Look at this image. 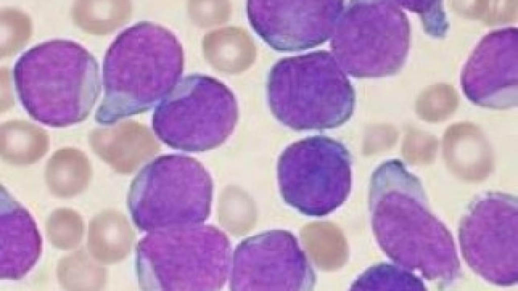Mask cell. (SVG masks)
<instances>
[{"label":"cell","instance_id":"2","mask_svg":"<svg viewBox=\"0 0 518 291\" xmlns=\"http://www.w3.org/2000/svg\"><path fill=\"white\" fill-rule=\"evenodd\" d=\"M19 100L33 118L64 126L86 118L101 90L100 68L80 43L53 39L24 52L13 70Z\"/></svg>","mask_w":518,"mask_h":291},{"label":"cell","instance_id":"1","mask_svg":"<svg viewBox=\"0 0 518 291\" xmlns=\"http://www.w3.org/2000/svg\"><path fill=\"white\" fill-rule=\"evenodd\" d=\"M183 68V48L169 30L146 21L126 28L104 57L96 120L111 123L150 109L175 86Z\"/></svg>","mask_w":518,"mask_h":291},{"label":"cell","instance_id":"8","mask_svg":"<svg viewBox=\"0 0 518 291\" xmlns=\"http://www.w3.org/2000/svg\"><path fill=\"white\" fill-rule=\"evenodd\" d=\"M0 229L1 279H21L40 258L42 237L29 212L2 187Z\"/></svg>","mask_w":518,"mask_h":291},{"label":"cell","instance_id":"5","mask_svg":"<svg viewBox=\"0 0 518 291\" xmlns=\"http://www.w3.org/2000/svg\"><path fill=\"white\" fill-rule=\"evenodd\" d=\"M310 269L294 235L271 230L242 240L232 254V290H300L309 286Z\"/></svg>","mask_w":518,"mask_h":291},{"label":"cell","instance_id":"10","mask_svg":"<svg viewBox=\"0 0 518 291\" xmlns=\"http://www.w3.org/2000/svg\"><path fill=\"white\" fill-rule=\"evenodd\" d=\"M118 219L111 211L100 213L89 225L87 248L97 261L109 264L119 257Z\"/></svg>","mask_w":518,"mask_h":291},{"label":"cell","instance_id":"9","mask_svg":"<svg viewBox=\"0 0 518 291\" xmlns=\"http://www.w3.org/2000/svg\"><path fill=\"white\" fill-rule=\"evenodd\" d=\"M90 254L80 249L59 261L57 275L60 285L68 290H96L104 284L105 269Z\"/></svg>","mask_w":518,"mask_h":291},{"label":"cell","instance_id":"6","mask_svg":"<svg viewBox=\"0 0 518 291\" xmlns=\"http://www.w3.org/2000/svg\"><path fill=\"white\" fill-rule=\"evenodd\" d=\"M238 117L236 99L220 80L202 74L181 78L159 102L154 120L167 119L181 125H201L213 147L230 135Z\"/></svg>","mask_w":518,"mask_h":291},{"label":"cell","instance_id":"3","mask_svg":"<svg viewBox=\"0 0 518 291\" xmlns=\"http://www.w3.org/2000/svg\"><path fill=\"white\" fill-rule=\"evenodd\" d=\"M230 241L217 227L188 224L150 231L136 248L140 286L147 290H217L229 277Z\"/></svg>","mask_w":518,"mask_h":291},{"label":"cell","instance_id":"11","mask_svg":"<svg viewBox=\"0 0 518 291\" xmlns=\"http://www.w3.org/2000/svg\"><path fill=\"white\" fill-rule=\"evenodd\" d=\"M84 223L76 211L69 208L54 210L46 223L47 236L55 248L72 250L80 244L84 233Z\"/></svg>","mask_w":518,"mask_h":291},{"label":"cell","instance_id":"4","mask_svg":"<svg viewBox=\"0 0 518 291\" xmlns=\"http://www.w3.org/2000/svg\"><path fill=\"white\" fill-rule=\"evenodd\" d=\"M212 190L211 177L200 166L151 164L133 180L127 205L142 231L200 224L210 215Z\"/></svg>","mask_w":518,"mask_h":291},{"label":"cell","instance_id":"7","mask_svg":"<svg viewBox=\"0 0 518 291\" xmlns=\"http://www.w3.org/2000/svg\"><path fill=\"white\" fill-rule=\"evenodd\" d=\"M317 7L307 1L250 0L246 14L252 29L272 48L294 52L318 42Z\"/></svg>","mask_w":518,"mask_h":291}]
</instances>
